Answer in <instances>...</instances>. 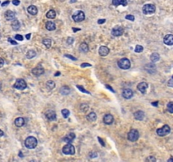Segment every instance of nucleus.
<instances>
[{
  "instance_id": "obj_1",
  "label": "nucleus",
  "mask_w": 173,
  "mask_h": 162,
  "mask_svg": "<svg viewBox=\"0 0 173 162\" xmlns=\"http://www.w3.org/2000/svg\"><path fill=\"white\" fill-rule=\"evenodd\" d=\"M25 145L26 148L30 149V150L35 149L37 145V139L35 137H32V136L28 137L25 141Z\"/></svg>"
},
{
  "instance_id": "obj_2",
  "label": "nucleus",
  "mask_w": 173,
  "mask_h": 162,
  "mask_svg": "<svg viewBox=\"0 0 173 162\" xmlns=\"http://www.w3.org/2000/svg\"><path fill=\"white\" fill-rule=\"evenodd\" d=\"M117 65L122 69H128L131 66V63L128 58H122L118 61Z\"/></svg>"
},
{
  "instance_id": "obj_3",
  "label": "nucleus",
  "mask_w": 173,
  "mask_h": 162,
  "mask_svg": "<svg viewBox=\"0 0 173 162\" xmlns=\"http://www.w3.org/2000/svg\"><path fill=\"white\" fill-rule=\"evenodd\" d=\"M170 132H171V128L168 125H164L162 128L157 129V131H156L157 134L161 137H164V136H166V135L169 134Z\"/></svg>"
},
{
  "instance_id": "obj_4",
  "label": "nucleus",
  "mask_w": 173,
  "mask_h": 162,
  "mask_svg": "<svg viewBox=\"0 0 173 162\" xmlns=\"http://www.w3.org/2000/svg\"><path fill=\"white\" fill-rule=\"evenodd\" d=\"M143 12L144 14H151L155 12V6L154 4H145L143 7Z\"/></svg>"
},
{
  "instance_id": "obj_5",
  "label": "nucleus",
  "mask_w": 173,
  "mask_h": 162,
  "mask_svg": "<svg viewBox=\"0 0 173 162\" xmlns=\"http://www.w3.org/2000/svg\"><path fill=\"white\" fill-rule=\"evenodd\" d=\"M139 133L136 130V129H132L128 134V139L130 140L131 142H135L139 139Z\"/></svg>"
},
{
  "instance_id": "obj_6",
  "label": "nucleus",
  "mask_w": 173,
  "mask_h": 162,
  "mask_svg": "<svg viewBox=\"0 0 173 162\" xmlns=\"http://www.w3.org/2000/svg\"><path fill=\"white\" fill-rule=\"evenodd\" d=\"M72 19H73L75 22H81V21H83L85 19V13L83 11L76 12L75 14L72 15Z\"/></svg>"
},
{
  "instance_id": "obj_7",
  "label": "nucleus",
  "mask_w": 173,
  "mask_h": 162,
  "mask_svg": "<svg viewBox=\"0 0 173 162\" xmlns=\"http://www.w3.org/2000/svg\"><path fill=\"white\" fill-rule=\"evenodd\" d=\"M26 86H27V84H26L25 81L23 79H18L14 84V88L17 89H25Z\"/></svg>"
},
{
  "instance_id": "obj_8",
  "label": "nucleus",
  "mask_w": 173,
  "mask_h": 162,
  "mask_svg": "<svg viewBox=\"0 0 173 162\" xmlns=\"http://www.w3.org/2000/svg\"><path fill=\"white\" fill-rule=\"evenodd\" d=\"M63 153L64 155H74L75 153V150L71 144H68L63 148Z\"/></svg>"
},
{
  "instance_id": "obj_9",
  "label": "nucleus",
  "mask_w": 173,
  "mask_h": 162,
  "mask_svg": "<svg viewBox=\"0 0 173 162\" xmlns=\"http://www.w3.org/2000/svg\"><path fill=\"white\" fill-rule=\"evenodd\" d=\"M123 31H124V30L122 26H116V27L113 28L112 30H111V34L114 36H120L123 34Z\"/></svg>"
},
{
  "instance_id": "obj_10",
  "label": "nucleus",
  "mask_w": 173,
  "mask_h": 162,
  "mask_svg": "<svg viewBox=\"0 0 173 162\" xmlns=\"http://www.w3.org/2000/svg\"><path fill=\"white\" fill-rule=\"evenodd\" d=\"M46 117H47L49 121H54V120H56V117H57L56 112L52 110L47 111V112H46Z\"/></svg>"
},
{
  "instance_id": "obj_11",
  "label": "nucleus",
  "mask_w": 173,
  "mask_h": 162,
  "mask_svg": "<svg viewBox=\"0 0 173 162\" xmlns=\"http://www.w3.org/2000/svg\"><path fill=\"white\" fill-rule=\"evenodd\" d=\"M122 95L123 96V98H125V99H131L133 95V92L130 89H124Z\"/></svg>"
},
{
  "instance_id": "obj_12",
  "label": "nucleus",
  "mask_w": 173,
  "mask_h": 162,
  "mask_svg": "<svg viewBox=\"0 0 173 162\" xmlns=\"http://www.w3.org/2000/svg\"><path fill=\"white\" fill-rule=\"evenodd\" d=\"M164 43L167 46H172L173 45V35L168 34L164 37Z\"/></svg>"
},
{
  "instance_id": "obj_13",
  "label": "nucleus",
  "mask_w": 173,
  "mask_h": 162,
  "mask_svg": "<svg viewBox=\"0 0 173 162\" xmlns=\"http://www.w3.org/2000/svg\"><path fill=\"white\" fill-rule=\"evenodd\" d=\"M147 88H148V84L145 82H141L138 84V89L140 91L141 93H145L146 90H147Z\"/></svg>"
},
{
  "instance_id": "obj_14",
  "label": "nucleus",
  "mask_w": 173,
  "mask_h": 162,
  "mask_svg": "<svg viewBox=\"0 0 173 162\" xmlns=\"http://www.w3.org/2000/svg\"><path fill=\"white\" fill-rule=\"evenodd\" d=\"M109 52H110L109 48L107 47H105V46H101V47L99 48V54L100 56H102V57H105V56L108 55Z\"/></svg>"
},
{
  "instance_id": "obj_15",
  "label": "nucleus",
  "mask_w": 173,
  "mask_h": 162,
  "mask_svg": "<svg viewBox=\"0 0 173 162\" xmlns=\"http://www.w3.org/2000/svg\"><path fill=\"white\" fill-rule=\"evenodd\" d=\"M43 73H44V69H43V68H41V66L36 67L32 69V74H33L35 76H40Z\"/></svg>"
},
{
  "instance_id": "obj_16",
  "label": "nucleus",
  "mask_w": 173,
  "mask_h": 162,
  "mask_svg": "<svg viewBox=\"0 0 173 162\" xmlns=\"http://www.w3.org/2000/svg\"><path fill=\"white\" fill-rule=\"evenodd\" d=\"M103 121L106 124H108V125H110V124H111L113 122V121H114V118H113L112 115L111 114H106L103 117Z\"/></svg>"
},
{
  "instance_id": "obj_17",
  "label": "nucleus",
  "mask_w": 173,
  "mask_h": 162,
  "mask_svg": "<svg viewBox=\"0 0 173 162\" xmlns=\"http://www.w3.org/2000/svg\"><path fill=\"white\" fill-rule=\"evenodd\" d=\"M15 18V13L12 10H8L5 12V19L7 20H13Z\"/></svg>"
},
{
  "instance_id": "obj_18",
  "label": "nucleus",
  "mask_w": 173,
  "mask_h": 162,
  "mask_svg": "<svg viewBox=\"0 0 173 162\" xmlns=\"http://www.w3.org/2000/svg\"><path fill=\"white\" fill-rule=\"evenodd\" d=\"M74 139H75V134L73 133H69V134H68L67 136L63 139V141L66 142V143H68V144H71Z\"/></svg>"
},
{
  "instance_id": "obj_19",
  "label": "nucleus",
  "mask_w": 173,
  "mask_h": 162,
  "mask_svg": "<svg viewBox=\"0 0 173 162\" xmlns=\"http://www.w3.org/2000/svg\"><path fill=\"white\" fill-rule=\"evenodd\" d=\"M133 116H134L135 119L139 120V121H142L144 117V113L142 111H137L136 112H134Z\"/></svg>"
},
{
  "instance_id": "obj_20",
  "label": "nucleus",
  "mask_w": 173,
  "mask_h": 162,
  "mask_svg": "<svg viewBox=\"0 0 173 162\" xmlns=\"http://www.w3.org/2000/svg\"><path fill=\"white\" fill-rule=\"evenodd\" d=\"M112 4L114 6H116V7L119 5L127 6L128 2H127V0H112Z\"/></svg>"
},
{
  "instance_id": "obj_21",
  "label": "nucleus",
  "mask_w": 173,
  "mask_h": 162,
  "mask_svg": "<svg viewBox=\"0 0 173 162\" xmlns=\"http://www.w3.org/2000/svg\"><path fill=\"white\" fill-rule=\"evenodd\" d=\"M46 29H47V30H50V31L54 30L56 29L55 23L52 22V21H48V22H47V24H46Z\"/></svg>"
},
{
  "instance_id": "obj_22",
  "label": "nucleus",
  "mask_w": 173,
  "mask_h": 162,
  "mask_svg": "<svg viewBox=\"0 0 173 162\" xmlns=\"http://www.w3.org/2000/svg\"><path fill=\"white\" fill-rule=\"evenodd\" d=\"M11 26H12V29L14 30H18L20 27V24H19V20L16 19H14L12 21V24H11Z\"/></svg>"
},
{
  "instance_id": "obj_23",
  "label": "nucleus",
  "mask_w": 173,
  "mask_h": 162,
  "mask_svg": "<svg viewBox=\"0 0 173 162\" xmlns=\"http://www.w3.org/2000/svg\"><path fill=\"white\" fill-rule=\"evenodd\" d=\"M14 124L18 127V128H20V127L24 126V124H25V119H24L23 117L16 118V119H15V121H14Z\"/></svg>"
},
{
  "instance_id": "obj_24",
  "label": "nucleus",
  "mask_w": 173,
  "mask_h": 162,
  "mask_svg": "<svg viewBox=\"0 0 173 162\" xmlns=\"http://www.w3.org/2000/svg\"><path fill=\"white\" fill-rule=\"evenodd\" d=\"M27 11L31 15H36L37 14V11H38V10H37V8L35 5H30L28 7Z\"/></svg>"
},
{
  "instance_id": "obj_25",
  "label": "nucleus",
  "mask_w": 173,
  "mask_h": 162,
  "mask_svg": "<svg viewBox=\"0 0 173 162\" xmlns=\"http://www.w3.org/2000/svg\"><path fill=\"white\" fill-rule=\"evenodd\" d=\"M46 87H47V89L48 90H52V89H53L55 88V83L52 80L47 81V82L46 83Z\"/></svg>"
},
{
  "instance_id": "obj_26",
  "label": "nucleus",
  "mask_w": 173,
  "mask_h": 162,
  "mask_svg": "<svg viewBox=\"0 0 173 162\" xmlns=\"http://www.w3.org/2000/svg\"><path fill=\"white\" fill-rule=\"evenodd\" d=\"M80 49L81 52L86 53V52H89V46L87 45L86 43H81L80 46Z\"/></svg>"
},
{
  "instance_id": "obj_27",
  "label": "nucleus",
  "mask_w": 173,
  "mask_h": 162,
  "mask_svg": "<svg viewBox=\"0 0 173 162\" xmlns=\"http://www.w3.org/2000/svg\"><path fill=\"white\" fill-rule=\"evenodd\" d=\"M60 93L63 95H67L70 93V89L68 86H63L60 89Z\"/></svg>"
},
{
  "instance_id": "obj_28",
  "label": "nucleus",
  "mask_w": 173,
  "mask_h": 162,
  "mask_svg": "<svg viewBox=\"0 0 173 162\" xmlns=\"http://www.w3.org/2000/svg\"><path fill=\"white\" fill-rule=\"evenodd\" d=\"M56 17V11L55 10H53V9H51V10H49L47 13V18L48 19H54Z\"/></svg>"
},
{
  "instance_id": "obj_29",
  "label": "nucleus",
  "mask_w": 173,
  "mask_h": 162,
  "mask_svg": "<svg viewBox=\"0 0 173 162\" xmlns=\"http://www.w3.org/2000/svg\"><path fill=\"white\" fill-rule=\"evenodd\" d=\"M36 56V52L34 51V50H29L26 53V58H29V59H31L35 58Z\"/></svg>"
},
{
  "instance_id": "obj_30",
  "label": "nucleus",
  "mask_w": 173,
  "mask_h": 162,
  "mask_svg": "<svg viewBox=\"0 0 173 162\" xmlns=\"http://www.w3.org/2000/svg\"><path fill=\"white\" fill-rule=\"evenodd\" d=\"M150 60L152 61L153 63L158 62V61L160 60V55H159V53H157V52H155V53H153L152 55L150 56Z\"/></svg>"
},
{
  "instance_id": "obj_31",
  "label": "nucleus",
  "mask_w": 173,
  "mask_h": 162,
  "mask_svg": "<svg viewBox=\"0 0 173 162\" xmlns=\"http://www.w3.org/2000/svg\"><path fill=\"white\" fill-rule=\"evenodd\" d=\"M96 118H97V116H96L95 112H90L89 115H87V119L90 122H95Z\"/></svg>"
},
{
  "instance_id": "obj_32",
  "label": "nucleus",
  "mask_w": 173,
  "mask_h": 162,
  "mask_svg": "<svg viewBox=\"0 0 173 162\" xmlns=\"http://www.w3.org/2000/svg\"><path fill=\"white\" fill-rule=\"evenodd\" d=\"M43 44H44V46L47 48H50L51 47V46H52V40L51 39H48V38H46L43 40Z\"/></svg>"
},
{
  "instance_id": "obj_33",
  "label": "nucleus",
  "mask_w": 173,
  "mask_h": 162,
  "mask_svg": "<svg viewBox=\"0 0 173 162\" xmlns=\"http://www.w3.org/2000/svg\"><path fill=\"white\" fill-rule=\"evenodd\" d=\"M80 111H83V112H85V111H87L89 110V106L88 105H86V104H82L80 106Z\"/></svg>"
},
{
  "instance_id": "obj_34",
  "label": "nucleus",
  "mask_w": 173,
  "mask_h": 162,
  "mask_svg": "<svg viewBox=\"0 0 173 162\" xmlns=\"http://www.w3.org/2000/svg\"><path fill=\"white\" fill-rule=\"evenodd\" d=\"M167 111L171 113H173V102L171 101L167 104Z\"/></svg>"
},
{
  "instance_id": "obj_35",
  "label": "nucleus",
  "mask_w": 173,
  "mask_h": 162,
  "mask_svg": "<svg viewBox=\"0 0 173 162\" xmlns=\"http://www.w3.org/2000/svg\"><path fill=\"white\" fill-rule=\"evenodd\" d=\"M69 111L68 110V109H63V110H62V114L63 116V117L67 118L69 116Z\"/></svg>"
},
{
  "instance_id": "obj_36",
  "label": "nucleus",
  "mask_w": 173,
  "mask_h": 162,
  "mask_svg": "<svg viewBox=\"0 0 173 162\" xmlns=\"http://www.w3.org/2000/svg\"><path fill=\"white\" fill-rule=\"evenodd\" d=\"M143 50H144V47L140 45H137L136 47H135V52H142Z\"/></svg>"
},
{
  "instance_id": "obj_37",
  "label": "nucleus",
  "mask_w": 173,
  "mask_h": 162,
  "mask_svg": "<svg viewBox=\"0 0 173 162\" xmlns=\"http://www.w3.org/2000/svg\"><path fill=\"white\" fill-rule=\"evenodd\" d=\"M77 88L80 89V91H82V92H84V93H87V94H89V95H90V93L89 92V91H87L86 89H84V87L83 86H81V85H77Z\"/></svg>"
},
{
  "instance_id": "obj_38",
  "label": "nucleus",
  "mask_w": 173,
  "mask_h": 162,
  "mask_svg": "<svg viewBox=\"0 0 173 162\" xmlns=\"http://www.w3.org/2000/svg\"><path fill=\"white\" fill-rule=\"evenodd\" d=\"M125 19H128V20H131V21H133V20L135 19L134 16H133V15H131V14L126 15V16H125Z\"/></svg>"
},
{
  "instance_id": "obj_39",
  "label": "nucleus",
  "mask_w": 173,
  "mask_h": 162,
  "mask_svg": "<svg viewBox=\"0 0 173 162\" xmlns=\"http://www.w3.org/2000/svg\"><path fill=\"white\" fill-rule=\"evenodd\" d=\"M67 43L69 45H71L74 43V38H72V37H69V38L67 39Z\"/></svg>"
},
{
  "instance_id": "obj_40",
  "label": "nucleus",
  "mask_w": 173,
  "mask_h": 162,
  "mask_svg": "<svg viewBox=\"0 0 173 162\" xmlns=\"http://www.w3.org/2000/svg\"><path fill=\"white\" fill-rule=\"evenodd\" d=\"M146 161H153L154 162V161H156V159H155L154 156H150L146 159Z\"/></svg>"
},
{
  "instance_id": "obj_41",
  "label": "nucleus",
  "mask_w": 173,
  "mask_h": 162,
  "mask_svg": "<svg viewBox=\"0 0 173 162\" xmlns=\"http://www.w3.org/2000/svg\"><path fill=\"white\" fill-rule=\"evenodd\" d=\"M15 39H16L17 41H23L24 38L21 35H16V36H15Z\"/></svg>"
},
{
  "instance_id": "obj_42",
  "label": "nucleus",
  "mask_w": 173,
  "mask_h": 162,
  "mask_svg": "<svg viewBox=\"0 0 173 162\" xmlns=\"http://www.w3.org/2000/svg\"><path fill=\"white\" fill-rule=\"evenodd\" d=\"M167 84H168V86H170V87H172V88H173V79L172 78L171 80H169V81H168V83H167Z\"/></svg>"
},
{
  "instance_id": "obj_43",
  "label": "nucleus",
  "mask_w": 173,
  "mask_h": 162,
  "mask_svg": "<svg viewBox=\"0 0 173 162\" xmlns=\"http://www.w3.org/2000/svg\"><path fill=\"white\" fill-rule=\"evenodd\" d=\"M65 57H66V58H70V59H72V60H74V61H76V60H77V58H74V57L71 56V55H69V54H66V55H65Z\"/></svg>"
},
{
  "instance_id": "obj_44",
  "label": "nucleus",
  "mask_w": 173,
  "mask_h": 162,
  "mask_svg": "<svg viewBox=\"0 0 173 162\" xmlns=\"http://www.w3.org/2000/svg\"><path fill=\"white\" fill-rule=\"evenodd\" d=\"M12 3L14 4V5L17 6V5H19V4L20 3V2H19V0H13V1H12Z\"/></svg>"
},
{
  "instance_id": "obj_45",
  "label": "nucleus",
  "mask_w": 173,
  "mask_h": 162,
  "mask_svg": "<svg viewBox=\"0 0 173 162\" xmlns=\"http://www.w3.org/2000/svg\"><path fill=\"white\" fill-rule=\"evenodd\" d=\"M8 41H9V42L11 43L12 45H17V42H16V41H14L13 40V39H11V38H8Z\"/></svg>"
},
{
  "instance_id": "obj_46",
  "label": "nucleus",
  "mask_w": 173,
  "mask_h": 162,
  "mask_svg": "<svg viewBox=\"0 0 173 162\" xmlns=\"http://www.w3.org/2000/svg\"><path fill=\"white\" fill-rule=\"evenodd\" d=\"M91 65L89 64V63H82V64H81V67L82 68H84V67H90Z\"/></svg>"
},
{
  "instance_id": "obj_47",
  "label": "nucleus",
  "mask_w": 173,
  "mask_h": 162,
  "mask_svg": "<svg viewBox=\"0 0 173 162\" xmlns=\"http://www.w3.org/2000/svg\"><path fill=\"white\" fill-rule=\"evenodd\" d=\"M3 64H4V61H3V59L0 58V68L3 67Z\"/></svg>"
},
{
  "instance_id": "obj_48",
  "label": "nucleus",
  "mask_w": 173,
  "mask_h": 162,
  "mask_svg": "<svg viewBox=\"0 0 173 162\" xmlns=\"http://www.w3.org/2000/svg\"><path fill=\"white\" fill-rule=\"evenodd\" d=\"M8 3H9V1H8V0H7V1H5V2H3V3H2V7H4V6L8 5Z\"/></svg>"
},
{
  "instance_id": "obj_49",
  "label": "nucleus",
  "mask_w": 173,
  "mask_h": 162,
  "mask_svg": "<svg viewBox=\"0 0 173 162\" xmlns=\"http://www.w3.org/2000/svg\"><path fill=\"white\" fill-rule=\"evenodd\" d=\"M105 22H106V19H100L98 20V24H104Z\"/></svg>"
},
{
  "instance_id": "obj_50",
  "label": "nucleus",
  "mask_w": 173,
  "mask_h": 162,
  "mask_svg": "<svg viewBox=\"0 0 173 162\" xmlns=\"http://www.w3.org/2000/svg\"><path fill=\"white\" fill-rule=\"evenodd\" d=\"M98 140H99V142H100V144H101V145H102V146H105V144H104L103 140H102L101 139H100V137H99V138H98Z\"/></svg>"
},
{
  "instance_id": "obj_51",
  "label": "nucleus",
  "mask_w": 173,
  "mask_h": 162,
  "mask_svg": "<svg viewBox=\"0 0 173 162\" xmlns=\"http://www.w3.org/2000/svg\"><path fill=\"white\" fill-rule=\"evenodd\" d=\"M153 106H158V101H155V102H153L152 103Z\"/></svg>"
},
{
  "instance_id": "obj_52",
  "label": "nucleus",
  "mask_w": 173,
  "mask_h": 162,
  "mask_svg": "<svg viewBox=\"0 0 173 162\" xmlns=\"http://www.w3.org/2000/svg\"><path fill=\"white\" fill-rule=\"evenodd\" d=\"M30 34L29 33L26 35V39H27V40H30Z\"/></svg>"
},
{
  "instance_id": "obj_53",
  "label": "nucleus",
  "mask_w": 173,
  "mask_h": 162,
  "mask_svg": "<svg viewBox=\"0 0 173 162\" xmlns=\"http://www.w3.org/2000/svg\"><path fill=\"white\" fill-rule=\"evenodd\" d=\"M106 88H107V89H110V90H111V91H112V92H114V90H113V89H111V87L109 86V85H106Z\"/></svg>"
},
{
  "instance_id": "obj_54",
  "label": "nucleus",
  "mask_w": 173,
  "mask_h": 162,
  "mask_svg": "<svg viewBox=\"0 0 173 162\" xmlns=\"http://www.w3.org/2000/svg\"><path fill=\"white\" fill-rule=\"evenodd\" d=\"M2 136H3V132L0 129V137H2Z\"/></svg>"
},
{
  "instance_id": "obj_55",
  "label": "nucleus",
  "mask_w": 173,
  "mask_h": 162,
  "mask_svg": "<svg viewBox=\"0 0 173 162\" xmlns=\"http://www.w3.org/2000/svg\"><path fill=\"white\" fill-rule=\"evenodd\" d=\"M73 30L74 32H76V31H78V30H80V29H75V28H73Z\"/></svg>"
},
{
  "instance_id": "obj_56",
  "label": "nucleus",
  "mask_w": 173,
  "mask_h": 162,
  "mask_svg": "<svg viewBox=\"0 0 173 162\" xmlns=\"http://www.w3.org/2000/svg\"><path fill=\"white\" fill-rule=\"evenodd\" d=\"M171 161H173V158L172 157V158H170L169 160H168V162H171Z\"/></svg>"
},
{
  "instance_id": "obj_57",
  "label": "nucleus",
  "mask_w": 173,
  "mask_h": 162,
  "mask_svg": "<svg viewBox=\"0 0 173 162\" xmlns=\"http://www.w3.org/2000/svg\"><path fill=\"white\" fill-rule=\"evenodd\" d=\"M58 75H60V73H59V72H57L56 74H55V76H58Z\"/></svg>"
},
{
  "instance_id": "obj_58",
  "label": "nucleus",
  "mask_w": 173,
  "mask_h": 162,
  "mask_svg": "<svg viewBox=\"0 0 173 162\" xmlns=\"http://www.w3.org/2000/svg\"><path fill=\"white\" fill-rule=\"evenodd\" d=\"M76 1H77V0H71L70 2H71V3H75Z\"/></svg>"
},
{
  "instance_id": "obj_59",
  "label": "nucleus",
  "mask_w": 173,
  "mask_h": 162,
  "mask_svg": "<svg viewBox=\"0 0 173 162\" xmlns=\"http://www.w3.org/2000/svg\"><path fill=\"white\" fill-rule=\"evenodd\" d=\"M19 156H20V157H23V155H22V153H21V152H19Z\"/></svg>"
},
{
  "instance_id": "obj_60",
  "label": "nucleus",
  "mask_w": 173,
  "mask_h": 162,
  "mask_svg": "<svg viewBox=\"0 0 173 162\" xmlns=\"http://www.w3.org/2000/svg\"><path fill=\"white\" fill-rule=\"evenodd\" d=\"M0 37H1V34H0Z\"/></svg>"
},
{
  "instance_id": "obj_61",
  "label": "nucleus",
  "mask_w": 173,
  "mask_h": 162,
  "mask_svg": "<svg viewBox=\"0 0 173 162\" xmlns=\"http://www.w3.org/2000/svg\"><path fill=\"white\" fill-rule=\"evenodd\" d=\"M172 79H173V76H172Z\"/></svg>"
}]
</instances>
